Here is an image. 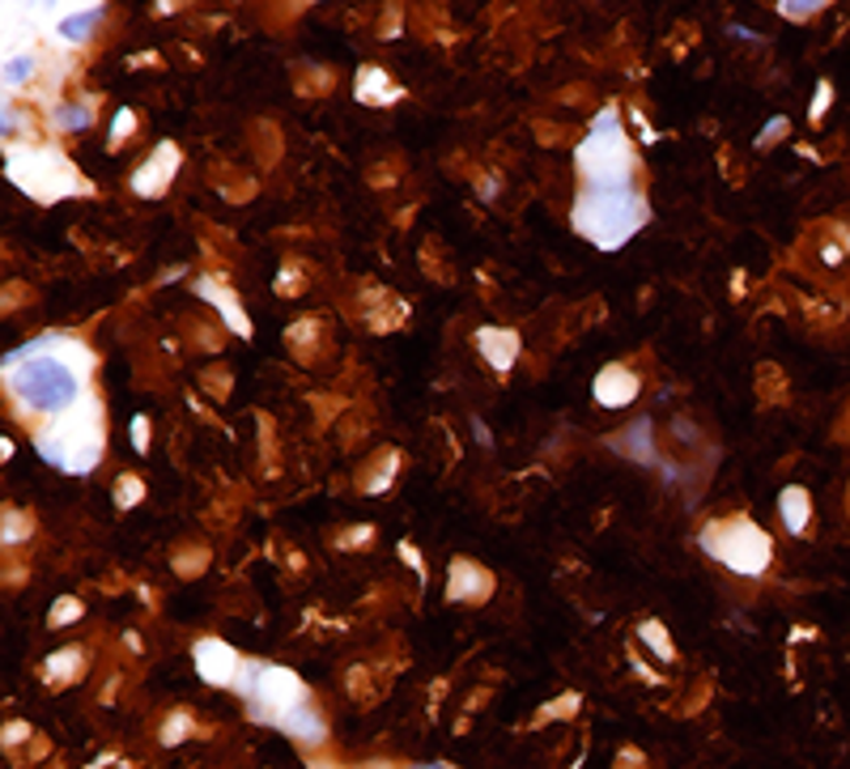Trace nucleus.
<instances>
[{"label": "nucleus", "instance_id": "obj_1", "mask_svg": "<svg viewBox=\"0 0 850 769\" xmlns=\"http://www.w3.org/2000/svg\"><path fill=\"white\" fill-rule=\"evenodd\" d=\"M94 349L77 332H39L0 361V383L18 421L39 426L43 417L77 409L94 396Z\"/></svg>", "mask_w": 850, "mask_h": 769}, {"label": "nucleus", "instance_id": "obj_2", "mask_svg": "<svg viewBox=\"0 0 850 769\" xmlns=\"http://www.w3.org/2000/svg\"><path fill=\"white\" fill-rule=\"evenodd\" d=\"M30 442L48 468L64 477H90L107 459V409H102L98 391L77 409L56 412V417H43L39 426H30Z\"/></svg>", "mask_w": 850, "mask_h": 769}, {"label": "nucleus", "instance_id": "obj_3", "mask_svg": "<svg viewBox=\"0 0 850 769\" xmlns=\"http://www.w3.org/2000/svg\"><path fill=\"white\" fill-rule=\"evenodd\" d=\"M579 188L587 192H612V188H638V153H633L621 111L608 102L596 111L587 137L574 149Z\"/></svg>", "mask_w": 850, "mask_h": 769}, {"label": "nucleus", "instance_id": "obj_4", "mask_svg": "<svg viewBox=\"0 0 850 769\" xmlns=\"http://www.w3.org/2000/svg\"><path fill=\"white\" fill-rule=\"evenodd\" d=\"M647 221H651V200L638 188H612V192L579 188L574 204H570V226L596 251H621Z\"/></svg>", "mask_w": 850, "mask_h": 769}, {"label": "nucleus", "instance_id": "obj_5", "mask_svg": "<svg viewBox=\"0 0 850 769\" xmlns=\"http://www.w3.org/2000/svg\"><path fill=\"white\" fill-rule=\"evenodd\" d=\"M4 162H9V179H13L30 200H39V204H60V200H69V196L94 192V188L81 179L73 158L51 141L4 144Z\"/></svg>", "mask_w": 850, "mask_h": 769}, {"label": "nucleus", "instance_id": "obj_6", "mask_svg": "<svg viewBox=\"0 0 850 769\" xmlns=\"http://www.w3.org/2000/svg\"><path fill=\"white\" fill-rule=\"evenodd\" d=\"M698 545L706 557H714L719 566H728L740 578H761L774 566V540L753 519H714L702 528Z\"/></svg>", "mask_w": 850, "mask_h": 769}, {"label": "nucleus", "instance_id": "obj_7", "mask_svg": "<svg viewBox=\"0 0 850 769\" xmlns=\"http://www.w3.org/2000/svg\"><path fill=\"white\" fill-rule=\"evenodd\" d=\"M234 693L247 701L251 719L268 722V727H277L281 715H290L293 706L311 701L307 680H298V672L281 668V663H264V659H247V668H243V676H239V685H234Z\"/></svg>", "mask_w": 850, "mask_h": 769}, {"label": "nucleus", "instance_id": "obj_8", "mask_svg": "<svg viewBox=\"0 0 850 769\" xmlns=\"http://www.w3.org/2000/svg\"><path fill=\"white\" fill-rule=\"evenodd\" d=\"M107 22V4H48V34L43 43L64 56L90 48L98 26Z\"/></svg>", "mask_w": 850, "mask_h": 769}, {"label": "nucleus", "instance_id": "obj_9", "mask_svg": "<svg viewBox=\"0 0 850 769\" xmlns=\"http://www.w3.org/2000/svg\"><path fill=\"white\" fill-rule=\"evenodd\" d=\"M51 48L48 43H26V48H4L0 56V86L4 98H18L26 90H39L51 77Z\"/></svg>", "mask_w": 850, "mask_h": 769}, {"label": "nucleus", "instance_id": "obj_10", "mask_svg": "<svg viewBox=\"0 0 850 769\" xmlns=\"http://www.w3.org/2000/svg\"><path fill=\"white\" fill-rule=\"evenodd\" d=\"M192 663H196V672L204 676L213 689H234L247 668L243 655L230 647V642H221V638H196Z\"/></svg>", "mask_w": 850, "mask_h": 769}, {"label": "nucleus", "instance_id": "obj_11", "mask_svg": "<svg viewBox=\"0 0 850 769\" xmlns=\"http://www.w3.org/2000/svg\"><path fill=\"white\" fill-rule=\"evenodd\" d=\"M179 162H183V153H179V144H153V153H149L141 167L132 170V179H128V188L137 196H146V200H153V196H162L174 183V174H179Z\"/></svg>", "mask_w": 850, "mask_h": 769}, {"label": "nucleus", "instance_id": "obj_12", "mask_svg": "<svg viewBox=\"0 0 850 769\" xmlns=\"http://www.w3.org/2000/svg\"><path fill=\"white\" fill-rule=\"evenodd\" d=\"M638 391H642V379L626 361H608L604 370L596 374V383H591V396H596L600 409H630L638 400Z\"/></svg>", "mask_w": 850, "mask_h": 769}, {"label": "nucleus", "instance_id": "obj_13", "mask_svg": "<svg viewBox=\"0 0 850 769\" xmlns=\"http://www.w3.org/2000/svg\"><path fill=\"white\" fill-rule=\"evenodd\" d=\"M472 344H477V353L486 358V366L493 374H510L514 370V361L523 353V340L514 328H498V323H486V328H477L472 332Z\"/></svg>", "mask_w": 850, "mask_h": 769}, {"label": "nucleus", "instance_id": "obj_14", "mask_svg": "<svg viewBox=\"0 0 850 769\" xmlns=\"http://www.w3.org/2000/svg\"><path fill=\"white\" fill-rule=\"evenodd\" d=\"M196 293H200V298H204V302H209V307L221 314V323H226L234 337L251 340V332H256V328H251V319H247L243 302H239L230 289L221 286V281H213V277H200V281H196Z\"/></svg>", "mask_w": 850, "mask_h": 769}, {"label": "nucleus", "instance_id": "obj_15", "mask_svg": "<svg viewBox=\"0 0 850 769\" xmlns=\"http://www.w3.org/2000/svg\"><path fill=\"white\" fill-rule=\"evenodd\" d=\"M277 731H286L293 745H302V748H323L328 745V719L319 715L316 701H302V706H293L290 715H281Z\"/></svg>", "mask_w": 850, "mask_h": 769}, {"label": "nucleus", "instance_id": "obj_16", "mask_svg": "<svg viewBox=\"0 0 850 769\" xmlns=\"http://www.w3.org/2000/svg\"><path fill=\"white\" fill-rule=\"evenodd\" d=\"M493 591V578L489 570H481L477 561H451V578H447V596L456 603H481Z\"/></svg>", "mask_w": 850, "mask_h": 769}, {"label": "nucleus", "instance_id": "obj_17", "mask_svg": "<svg viewBox=\"0 0 850 769\" xmlns=\"http://www.w3.org/2000/svg\"><path fill=\"white\" fill-rule=\"evenodd\" d=\"M94 123V98H51L48 128L51 132H86Z\"/></svg>", "mask_w": 850, "mask_h": 769}, {"label": "nucleus", "instance_id": "obj_18", "mask_svg": "<svg viewBox=\"0 0 850 769\" xmlns=\"http://www.w3.org/2000/svg\"><path fill=\"white\" fill-rule=\"evenodd\" d=\"M358 102H370V107H391L396 98H400V86L388 77V69H379V64H362L358 69Z\"/></svg>", "mask_w": 850, "mask_h": 769}, {"label": "nucleus", "instance_id": "obj_19", "mask_svg": "<svg viewBox=\"0 0 850 769\" xmlns=\"http://www.w3.org/2000/svg\"><path fill=\"white\" fill-rule=\"evenodd\" d=\"M778 519H782V528L791 531V536L808 531V523H812V498H808L803 485H787L778 493Z\"/></svg>", "mask_w": 850, "mask_h": 769}, {"label": "nucleus", "instance_id": "obj_20", "mask_svg": "<svg viewBox=\"0 0 850 769\" xmlns=\"http://www.w3.org/2000/svg\"><path fill=\"white\" fill-rule=\"evenodd\" d=\"M617 451L638 459V463H651V459H656V447H651V421H647V417H638L630 430L617 438Z\"/></svg>", "mask_w": 850, "mask_h": 769}, {"label": "nucleus", "instance_id": "obj_21", "mask_svg": "<svg viewBox=\"0 0 850 769\" xmlns=\"http://www.w3.org/2000/svg\"><path fill=\"white\" fill-rule=\"evenodd\" d=\"M81 668H86V655L73 647V650H60V655H51L43 672H48L51 685H73L77 676H81Z\"/></svg>", "mask_w": 850, "mask_h": 769}, {"label": "nucleus", "instance_id": "obj_22", "mask_svg": "<svg viewBox=\"0 0 850 769\" xmlns=\"http://www.w3.org/2000/svg\"><path fill=\"white\" fill-rule=\"evenodd\" d=\"M638 638L647 642V650L656 655L659 663H677V647H672V633L659 626V621H642V626H638Z\"/></svg>", "mask_w": 850, "mask_h": 769}, {"label": "nucleus", "instance_id": "obj_23", "mask_svg": "<svg viewBox=\"0 0 850 769\" xmlns=\"http://www.w3.org/2000/svg\"><path fill=\"white\" fill-rule=\"evenodd\" d=\"M81 600L77 596H60V600L51 603V617H48V626L51 629H64V626H73V621H81Z\"/></svg>", "mask_w": 850, "mask_h": 769}, {"label": "nucleus", "instance_id": "obj_24", "mask_svg": "<svg viewBox=\"0 0 850 769\" xmlns=\"http://www.w3.org/2000/svg\"><path fill=\"white\" fill-rule=\"evenodd\" d=\"M158 736H162V745H183V740L192 736V715H188V710H174V715L162 722Z\"/></svg>", "mask_w": 850, "mask_h": 769}, {"label": "nucleus", "instance_id": "obj_25", "mask_svg": "<svg viewBox=\"0 0 850 769\" xmlns=\"http://www.w3.org/2000/svg\"><path fill=\"white\" fill-rule=\"evenodd\" d=\"M579 706H583V698H579V693H566V698L549 701V706H540V715H536V722H558V719H570V715H574Z\"/></svg>", "mask_w": 850, "mask_h": 769}, {"label": "nucleus", "instance_id": "obj_26", "mask_svg": "<svg viewBox=\"0 0 850 769\" xmlns=\"http://www.w3.org/2000/svg\"><path fill=\"white\" fill-rule=\"evenodd\" d=\"M30 531H34V523L26 519L22 510H13V506H9V510H4V545H9V549H13V545H22Z\"/></svg>", "mask_w": 850, "mask_h": 769}, {"label": "nucleus", "instance_id": "obj_27", "mask_svg": "<svg viewBox=\"0 0 850 769\" xmlns=\"http://www.w3.org/2000/svg\"><path fill=\"white\" fill-rule=\"evenodd\" d=\"M146 498V485H141V477H132V472H123L120 485H116V506L120 510H132V506Z\"/></svg>", "mask_w": 850, "mask_h": 769}, {"label": "nucleus", "instance_id": "obj_28", "mask_svg": "<svg viewBox=\"0 0 850 769\" xmlns=\"http://www.w3.org/2000/svg\"><path fill=\"white\" fill-rule=\"evenodd\" d=\"M132 132H137V111L120 107V111H116V120H111V137H107V144H111V149H120Z\"/></svg>", "mask_w": 850, "mask_h": 769}, {"label": "nucleus", "instance_id": "obj_29", "mask_svg": "<svg viewBox=\"0 0 850 769\" xmlns=\"http://www.w3.org/2000/svg\"><path fill=\"white\" fill-rule=\"evenodd\" d=\"M821 9H826L821 0H808V4H791V0H778V4H774L778 18H791V22H808V18H817Z\"/></svg>", "mask_w": 850, "mask_h": 769}, {"label": "nucleus", "instance_id": "obj_30", "mask_svg": "<svg viewBox=\"0 0 850 769\" xmlns=\"http://www.w3.org/2000/svg\"><path fill=\"white\" fill-rule=\"evenodd\" d=\"M829 102H833V81H817V94H812V107H808V120L812 123L826 120Z\"/></svg>", "mask_w": 850, "mask_h": 769}, {"label": "nucleus", "instance_id": "obj_31", "mask_svg": "<svg viewBox=\"0 0 850 769\" xmlns=\"http://www.w3.org/2000/svg\"><path fill=\"white\" fill-rule=\"evenodd\" d=\"M787 132H791V120H787V116H774V120L761 128V137H757V149H770V144L782 141Z\"/></svg>", "mask_w": 850, "mask_h": 769}, {"label": "nucleus", "instance_id": "obj_32", "mask_svg": "<svg viewBox=\"0 0 850 769\" xmlns=\"http://www.w3.org/2000/svg\"><path fill=\"white\" fill-rule=\"evenodd\" d=\"M396 468H400V459L388 456V459H383V468H379V477H370V481H362V489H366V493H383V489L391 485V472H396Z\"/></svg>", "mask_w": 850, "mask_h": 769}, {"label": "nucleus", "instance_id": "obj_33", "mask_svg": "<svg viewBox=\"0 0 850 769\" xmlns=\"http://www.w3.org/2000/svg\"><path fill=\"white\" fill-rule=\"evenodd\" d=\"M132 447L146 456L149 451V417L141 412V417H132Z\"/></svg>", "mask_w": 850, "mask_h": 769}, {"label": "nucleus", "instance_id": "obj_34", "mask_svg": "<svg viewBox=\"0 0 850 769\" xmlns=\"http://www.w3.org/2000/svg\"><path fill=\"white\" fill-rule=\"evenodd\" d=\"M362 540H374V528H353L340 536V549H362Z\"/></svg>", "mask_w": 850, "mask_h": 769}, {"label": "nucleus", "instance_id": "obj_35", "mask_svg": "<svg viewBox=\"0 0 850 769\" xmlns=\"http://www.w3.org/2000/svg\"><path fill=\"white\" fill-rule=\"evenodd\" d=\"M400 557H404V561H409V566H413L417 575L426 578V561H421V553H417V549H413V545H409V540H404V545H400Z\"/></svg>", "mask_w": 850, "mask_h": 769}, {"label": "nucleus", "instance_id": "obj_36", "mask_svg": "<svg viewBox=\"0 0 850 769\" xmlns=\"http://www.w3.org/2000/svg\"><path fill=\"white\" fill-rule=\"evenodd\" d=\"M472 438H477L481 447H493V438H489V426L481 421V417H472Z\"/></svg>", "mask_w": 850, "mask_h": 769}, {"label": "nucleus", "instance_id": "obj_37", "mask_svg": "<svg viewBox=\"0 0 850 769\" xmlns=\"http://www.w3.org/2000/svg\"><path fill=\"white\" fill-rule=\"evenodd\" d=\"M26 736H30V731H26L22 722H13V727L4 731V740H9V745H18V740H26Z\"/></svg>", "mask_w": 850, "mask_h": 769}, {"label": "nucleus", "instance_id": "obj_38", "mask_svg": "<svg viewBox=\"0 0 850 769\" xmlns=\"http://www.w3.org/2000/svg\"><path fill=\"white\" fill-rule=\"evenodd\" d=\"M413 769H456V766H447V761H430V766H413Z\"/></svg>", "mask_w": 850, "mask_h": 769}]
</instances>
